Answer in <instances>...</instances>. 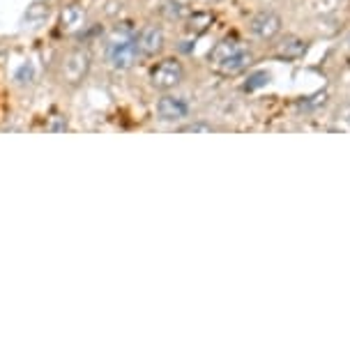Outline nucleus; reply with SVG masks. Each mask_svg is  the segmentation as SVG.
<instances>
[{"label": "nucleus", "mask_w": 350, "mask_h": 352, "mask_svg": "<svg viewBox=\"0 0 350 352\" xmlns=\"http://www.w3.org/2000/svg\"><path fill=\"white\" fill-rule=\"evenodd\" d=\"M92 72V53L88 46H67L54 63V81L63 90H78Z\"/></svg>", "instance_id": "obj_1"}, {"label": "nucleus", "mask_w": 350, "mask_h": 352, "mask_svg": "<svg viewBox=\"0 0 350 352\" xmlns=\"http://www.w3.org/2000/svg\"><path fill=\"white\" fill-rule=\"evenodd\" d=\"M104 44H107V63L118 72L129 69L141 56L136 46V32L129 25H116Z\"/></svg>", "instance_id": "obj_2"}, {"label": "nucleus", "mask_w": 350, "mask_h": 352, "mask_svg": "<svg viewBox=\"0 0 350 352\" xmlns=\"http://www.w3.org/2000/svg\"><path fill=\"white\" fill-rule=\"evenodd\" d=\"M148 81L155 90L160 92H171L184 81V65L177 58H164V60L155 63L150 67Z\"/></svg>", "instance_id": "obj_3"}, {"label": "nucleus", "mask_w": 350, "mask_h": 352, "mask_svg": "<svg viewBox=\"0 0 350 352\" xmlns=\"http://www.w3.org/2000/svg\"><path fill=\"white\" fill-rule=\"evenodd\" d=\"M189 104L184 102L182 97H175V95H164L157 99V106H155V113L162 122H182L189 118Z\"/></svg>", "instance_id": "obj_4"}, {"label": "nucleus", "mask_w": 350, "mask_h": 352, "mask_svg": "<svg viewBox=\"0 0 350 352\" xmlns=\"http://www.w3.org/2000/svg\"><path fill=\"white\" fill-rule=\"evenodd\" d=\"M164 44H166V35H164L162 25L157 23H148L145 28H141V32H136V46H138V53L145 58H153L157 56Z\"/></svg>", "instance_id": "obj_5"}, {"label": "nucleus", "mask_w": 350, "mask_h": 352, "mask_svg": "<svg viewBox=\"0 0 350 352\" xmlns=\"http://www.w3.org/2000/svg\"><path fill=\"white\" fill-rule=\"evenodd\" d=\"M88 23V16H85V10L81 3H67L61 10V28L69 35L74 32H81Z\"/></svg>", "instance_id": "obj_6"}, {"label": "nucleus", "mask_w": 350, "mask_h": 352, "mask_svg": "<svg viewBox=\"0 0 350 352\" xmlns=\"http://www.w3.org/2000/svg\"><path fill=\"white\" fill-rule=\"evenodd\" d=\"M281 30V19L274 12H261L252 19V32L261 39H272L274 35H279Z\"/></svg>", "instance_id": "obj_7"}, {"label": "nucleus", "mask_w": 350, "mask_h": 352, "mask_svg": "<svg viewBox=\"0 0 350 352\" xmlns=\"http://www.w3.org/2000/svg\"><path fill=\"white\" fill-rule=\"evenodd\" d=\"M249 63H252V53H249L247 49H242V51H237L235 56H230V58H226V60H221V63H217L215 69L219 72V74L230 76V74L242 72Z\"/></svg>", "instance_id": "obj_8"}, {"label": "nucleus", "mask_w": 350, "mask_h": 352, "mask_svg": "<svg viewBox=\"0 0 350 352\" xmlns=\"http://www.w3.org/2000/svg\"><path fill=\"white\" fill-rule=\"evenodd\" d=\"M244 46L237 42V39H223V42H219L212 49V53H210V60H212V65L217 63H221V60H226V58L230 56H235L237 51H242Z\"/></svg>", "instance_id": "obj_9"}, {"label": "nucleus", "mask_w": 350, "mask_h": 352, "mask_svg": "<svg viewBox=\"0 0 350 352\" xmlns=\"http://www.w3.org/2000/svg\"><path fill=\"white\" fill-rule=\"evenodd\" d=\"M302 51H305V42H300V39H295V37H290L283 42V46L279 49V56L281 58H297V56H302Z\"/></svg>", "instance_id": "obj_10"}, {"label": "nucleus", "mask_w": 350, "mask_h": 352, "mask_svg": "<svg viewBox=\"0 0 350 352\" xmlns=\"http://www.w3.org/2000/svg\"><path fill=\"white\" fill-rule=\"evenodd\" d=\"M180 131H206V134H210V131H215L212 124H203V122H194V124H184V127H180Z\"/></svg>", "instance_id": "obj_11"}]
</instances>
